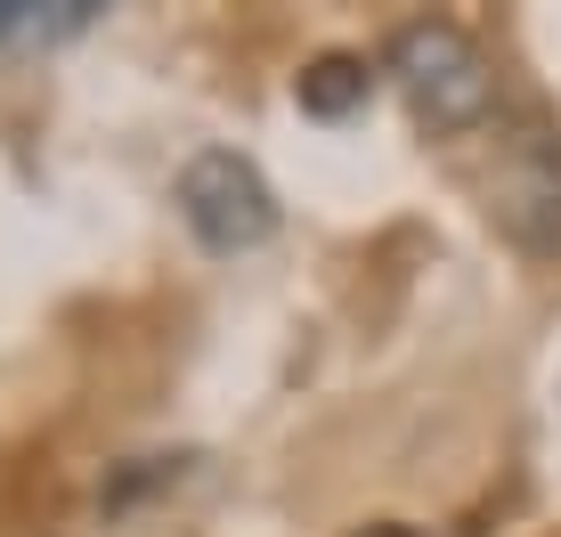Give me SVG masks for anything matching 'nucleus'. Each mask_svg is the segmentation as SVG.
I'll list each match as a JSON object with an SVG mask.
<instances>
[{"instance_id": "nucleus-1", "label": "nucleus", "mask_w": 561, "mask_h": 537, "mask_svg": "<svg viewBox=\"0 0 561 537\" xmlns=\"http://www.w3.org/2000/svg\"><path fill=\"white\" fill-rule=\"evenodd\" d=\"M391 82L415 106V123L439 130V139H463L496 114V66L448 16H415V25L391 33Z\"/></svg>"}, {"instance_id": "nucleus-2", "label": "nucleus", "mask_w": 561, "mask_h": 537, "mask_svg": "<svg viewBox=\"0 0 561 537\" xmlns=\"http://www.w3.org/2000/svg\"><path fill=\"white\" fill-rule=\"evenodd\" d=\"M489 220L505 228V244H520L529 261L561 253V130L553 123H513L496 139L489 163Z\"/></svg>"}, {"instance_id": "nucleus-3", "label": "nucleus", "mask_w": 561, "mask_h": 537, "mask_svg": "<svg viewBox=\"0 0 561 537\" xmlns=\"http://www.w3.org/2000/svg\"><path fill=\"white\" fill-rule=\"evenodd\" d=\"M180 220L204 253H253V244L277 237V187L261 180L253 156L237 147H204L180 171Z\"/></svg>"}, {"instance_id": "nucleus-4", "label": "nucleus", "mask_w": 561, "mask_h": 537, "mask_svg": "<svg viewBox=\"0 0 561 537\" xmlns=\"http://www.w3.org/2000/svg\"><path fill=\"white\" fill-rule=\"evenodd\" d=\"M366 57H318V66L294 82V99H301V114H318V123H342V114H358L366 106Z\"/></svg>"}, {"instance_id": "nucleus-5", "label": "nucleus", "mask_w": 561, "mask_h": 537, "mask_svg": "<svg viewBox=\"0 0 561 537\" xmlns=\"http://www.w3.org/2000/svg\"><path fill=\"white\" fill-rule=\"evenodd\" d=\"M90 0H66V9H42V0H0V49L9 42H57V33H82L90 25Z\"/></svg>"}]
</instances>
